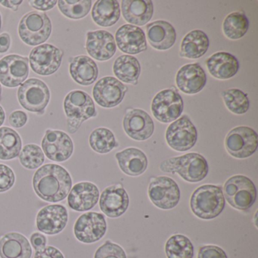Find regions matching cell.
I'll return each mask as SVG.
<instances>
[{"label":"cell","instance_id":"1","mask_svg":"<svg viewBox=\"0 0 258 258\" xmlns=\"http://www.w3.org/2000/svg\"><path fill=\"white\" fill-rule=\"evenodd\" d=\"M33 187L40 199L54 203L68 197L72 189V179L64 167L58 164H47L34 173Z\"/></svg>","mask_w":258,"mask_h":258},{"label":"cell","instance_id":"2","mask_svg":"<svg viewBox=\"0 0 258 258\" xmlns=\"http://www.w3.org/2000/svg\"><path fill=\"white\" fill-rule=\"evenodd\" d=\"M160 170L164 173H176L187 182H198L206 177L209 167L204 156L192 152L165 160L160 164Z\"/></svg>","mask_w":258,"mask_h":258},{"label":"cell","instance_id":"3","mask_svg":"<svg viewBox=\"0 0 258 258\" xmlns=\"http://www.w3.org/2000/svg\"><path fill=\"white\" fill-rule=\"evenodd\" d=\"M224 196L221 186L203 185L195 190L190 199L193 214L202 220H212L218 217L225 208Z\"/></svg>","mask_w":258,"mask_h":258},{"label":"cell","instance_id":"4","mask_svg":"<svg viewBox=\"0 0 258 258\" xmlns=\"http://www.w3.org/2000/svg\"><path fill=\"white\" fill-rule=\"evenodd\" d=\"M64 110L68 131L72 134H75L84 121L96 116L94 102L86 92L81 90H74L66 96Z\"/></svg>","mask_w":258,"mask_h":258},{"label":"cell","instance_id":"5","mask_svg":"<svg viewBox=\"0 0 258 258\" xmlns=\"http://www.w3.org/2000/svg\"><path fill=\"white\" fill-rule=\"evenodd\" d=\"M228 203L239 211L250 209L256 199V188L251 179L243 175H235L228 179L223 188Z\"/></svg>","mask_w":258,"mask_h":258},{"label":"cell","instance_id":"6","mask_svg":"<svg viewBox=\"0 0 258 258\" xmlns=\"http://www.w3.org/2000/svg\"><path fill=\"white\" fill-rule=\"evenodd\" d=\"M52 26L46 13L31 12L21 19L19 34L21 40L28 46H38L50 37Z\"/></svg>","mask_w":258,"mask_h":258},{"label":"cell","instance_id":"7","mask_svg":"<svg viewBox=\"0 0 258 258\" xmlns=\"http://www.w3.org/2000/svg\"><path fill=\"white\" fill-rule=\"evenodd\" d=\"M17 96L22 108L35 114H43L50 101V91L43 81L31 78L21 85Z\"/></svg>","mask_w":258,"mask_h":258},{"label":"cell","instance_id":"8","mask_svg":"<svg viewBox=\"0 0 258 258\" xmlns=\"http://www.w3.org/2000/svg\"><path fill=\"white\" fill-rule=\"evenodd\" d=\"M257 146V134L248 126L234 128L225 139V147L228 153L238 159L251 156L256 152Z\"/></svg>","mask_w":258,"mask_h":258},{"label":"cell","instance_id":"9","mask_svg":"<svg viewBox=\"0 0 258 258\" xmlns=\"http://www.w3.org/2000/svg\"><path fill=\"white\" fill-rule=\"evenodd\" d=\"M148 195L152 204L162 210L173 209L180 200V189L177 183L168 176L152 178Z\"/></svg>","mask_w":258,"mask_h":258},{"label":"cell","instance_id":"10","mask_svg":"<svg viewBox=\"0 0 258 258\" xmlns=\"http://www.w3.org/2000/svg\"><path fill=\"white\" fill-rule=\"evenodd\" d=\"M168 146L176 152H185L194 147L198 131L189 117L183 115L167 127L165 134Z\"/></svg>","mask_w":258,"mask_h":258},{"label":"cell","instance_id":"11","mask_svg":"<svg viewBox=\"0 0 258 258\" xmlns=\"http://www.w3.org/2000/svg\"><path fill=\"white\" fill-rule=\"evenodd\" d=\"M183 107V100L177 92L164 90L154 97L151 108L152 114L158 121L168 123L179 118Z\"/></svg>","mask_w":258,"mask_h":258},{"label":"cell","instance_id":"12","mask_svg":"<svg viewBox=\"0 0 258 258\" xmlns=\"http://www.w3.org/2000/svg\"><path fill=\"white\" fill-rule=\"evenodd\" d=\"M62 51L51 44L36 46L29 55L30 66L34 73L42 76L53 75L62 61Z\"/></svg>","mask_w":258,"mask_h":258},{"label":"cell","instance_id":"13","mask_svg":"<svg viewBox=\"0 0 258 258\" xmlns=\"http://www.w3.org/2000/svg\"><path fill=\"white\" fill-rule=\"evenodd\" d=\"M107 223L105 216L100 213L88 212L78 217L74 227L78 241L91 244L99 241L106 233Z\"/></svg>","mask_w":258,"mask_h":258},{"label":"cell","instance_id":"14","mask_svg":"<svg viewBox=\"0 0 258 258\" xmlns=\"http://www.w3.org/2000/svg\"><path fill=\"white\" fill-rule=\"evenodd\" d=\"M29 75V60L19 55H9L0 60V83L15 88L25 82Z\"/></svg>","mask_w":258,"mask_h":258},{"label":"cell","instance_id":"15","mask_svg":"<svg viewBox=\"0 0 258 258\" xmlns=\"http://www.w3.org/2000/svg\"><path fill=\"white\" fill-rule=\"evenodd\" d=\"M42 150L49 160L55 162H64L74 152V143L66 133L47 130L42 140Z\"/></svg>","mask_w":258,"mask_h":258},{"label":"cell","instance_id":"16","mask_svg":"<svg viewBox=\"0 0 258 258\" xmlns=\"http://www.w3.org/2000/svg\"><path fill=\"white\" fill-rule=\"evenodd\" d=\"M127 87L113 77L99 80L93 87V95L98 105L105 108H114L123 101Z\"/></svg>","mask_w":258,"mask_h":258},{"label":"cell","instance_id":"17","mask_svg":"<svg viewBox=\"0 0 258 258\" xmlns=\"http://www.w3.org/2000/svg\"><path fill=\"white\" fill-rule=\"evenodd\" d=\"M69 221L67 208L61 205H50L42 208L36 219L40 232L49 235L60 233Z\"/></svg>","mask_w":258,"mask_h":258},{"label":"cell","instance_id":"18","mask_svg":"<svg viewBox=\"0 0 258 258\" xmlns=\"http://www.w3.org/2000/svg\"><path fill=\"white\" fill-rule=\"evenodd\" d=\"M123 126L128 137L137 141L149 140L155 131L152 117L142 109L129 110L123 117Z\"/></svg>","mask_w":258,"mask_h":258},{"label":"cell","instance_id":"19","mask_svg":"<svg viewBox=\"0 0 258 258\" xmlns=\"http://www.w3.org/2000/svg\"><path fill=\"white\" fill-rule=\"evenodd\" d=\"M129 204V196L121 185L107 187L99 199L101 211L110 218H117L125 214Z\"/></svg>","mask_w":258,"mask_h":258},{"label":"cell","instance_id":"20","mask_svg":"<svg viewBox=\"0 0 258 258\" xmlns=\"http://www.w3.org/2000/svg\"><path fill=\"white\" fill-rule=\"evenodd\" d=\"M68 196L69 208L78 212L90 211L99 202V190L93 182H81L74 185Z\"/></svg>","mask_w":258,"mask_h":258},{"label":"cell","instance_id":"21","mask_svg":"<svg viewBox=\"0 0 258 258\" xmlns=\"http://www.w3.org/2000/svg\"><path fill=\"white\" fill-rule=\"evenodd\" d=\"M116 43L111 33L106 31H90L87 33L86 49L89 55L99 61H107L116 52Z\"/></svg>","mask_w":258,"mask_h":258},{"label":"cell","instance_id":"22","mask_svg":"<svg viewBox=\"0 0 258 258\" xmlns=\"http://www.w3.org/2000/svg\"><path fill=\"white\" fill-rule=\"evenodd\" d=\"M115 41L120 50L125 53L137 55L147 49L144 31L134 25L120 27L116 32Z\"/></svg>","mask_w":258,"mask_h":258},{"label":"cell","instance_id":"23","mask_svg":"<svg viewBox=\"0 0 258 258\" xmlns=\"http://www.w3.org/2000/svg\"><path fill=\"white\" fill-rule=\"evenodd\" d=\"M206 82V74L198 63L185 64L176 74V86L185 94L199 93L203 90Z\"/></svg>","mask_w":258,"mask_h":258},{"label":"cell","instance_id":"24","mask_svg":"<svg viewBox=\"0 0 258 258\" xmlns=\"http://www.w3.org/2000/svg\"><path fill=\"white\" fill-rule=\"evenodd\" d=\"M146 34L151 46L157 50H167L176 42V31L172 25L165 21H156L149 24L146 26Z\"/></svg>","mask_w":258,"mask_h":258},{"label":"cell","instance_id":"25","mask_svg":"<svg viewBox=\"0 0 258 258\" xmlns=\"http://www.w3.org/2000/svg\"><path fill=\"white\" fill-rule=\"evenodd\" d=\"M32 248L28 238L18 232H10L0 238V257L31 258Z\"/></svg>","mask_w":258,"mask_h":258},{"label":"cell","instance_id":"26","mask_svg":"<svg viewBox=\"0 0 258 258\" xmlns=\"http://www.w3.org/2000/svg\"><path fill=\"white\" fill-rule=\"evenodd\" d=\"M121 12L123 19L131 25L143 26L152 19L153 4L151 0H123Z\"/></svg>","mask_w":258,"mask_h":258},{"label":"cell","instance_id":"27","mask_svg":"<svg viewBox=\"0 0 258 258\" xmlns=\"http://www.w3.org/2000/svg\"><path fill=\"white\" fill-rule=\"evenodd\" d=\"M119 167L125 174L138 176L145 173L148 167L146 154L137 148H128L115 155Z\"/></svg>","mask_w":258,"mask_h":258},{"label":"cell","instance_id":"28","mask_svg":"<svg viewBox=\"0 0 258 258\" xmlns=\"http://www.w3.org/2000/svg\"><path fill=\"white\" fill-rule=\"evenodd\" d=\"M206 66L210 74L219 80L232 78L239 69L238 59L226 52H219L211 55L207 60Z\"/></svg>","mask_w":258,"mask_h":258},{"label":"cell","instance_id":"29","mask_svg":"<svg viewBox=\"0 0 258 258\" xmlns=\"http://www.w3.org/2000/svg\"><path fill=\"white\" fill-rule=\"evenodd\" d=\"M69 72L72 79L81 86H90L95 83L99 75L97 64L90 57L78 55L70 61Z\"/></svg>","mask_w":258,"mask_h":258},{"label":"cell","instance_id":"30","mask_svg":"<svg viewBox=\"0 0 258 258\" xmlns=\"http://www.w3.org/2000/svg\"><path fill=\"white\" fill-rule=\"evenodd\" d=\"M209 46L207 34L200 30H195L187 34L182 40L179 55L188 59H197L206 53Z\"/></svg>","mask_w":258,"mask_h":258},{"label":"cell","instance_id":"31","mask_svg":"<svg viewBox=\"0 0 258 258\" xmlns=\"http://www.w3.org/2000/svg\"><path fill=\"white\" fill-rule=\"evenodd\" d=\"M120 16V6L116 0H99L92 10L93 20L101 27L113 26L118 22Z\"/></svg>","mask_w":258,"mask_h":258},{"label":"cell","instance_id":"32","mask_svg":"<svg viewBox=\"0 0 258 258\" xmlns=\"http://www.w3.org/2000/svg\"><path fill=\"white\" fill-rule=\"evenodd\" d=\"M113 71L114 75L122 82L137 85L141 72V66L135 57L123 55L115 60Z\"/></svg>","mask_w":258,"mask_h":258},{"label":"cell","instance_id":"33","mask_svg":"<svg viewBox=\"0 0 258 258\" xmlns=\"http://www.w3.org/2000/svg\"><path fill=\"white\" fill-rule=\"evenodd\" d=\"M22 148L20 135L12 128L0 127V160L9 161L19 156Z\"/></svg>","mask_w":258,"mask_h":258},{"label":"cell","instance_id":"34","mask_svg":"<svg viewBox=\"0 0 258 258\" xmlns=\"http://www.w3.org/2000/svg\"><path fill=\"white\" fill-rule=\"evenodd\" d=\"M165 253L167 258H193L194 246L188 237L177 234L167 240Z\"/></svg>","mask_w":258,"mask_h":258},{"label":"cell","instance_id":"35","mask_svg":"<svg viewBox=\"0 0 258 258\" xmlns=\"http://www.w3.org/2000/svg\"><path fill=\"white\" fill-rule=\"evenodd\" d=\"M249 28V22L245 15L232 13L226 16L223 24V33L227 38L238 40L245 35Z\"/></svg>","mask_w":258,"mask_h":258},{"label":"cell","instance_id":"36","mask_svg":"<svg viewBox=\"0 0 258 258\" xmlns=\"http://www.w3.org/2000/svg\"><path fill=\"white\" fill-rule=\"evenodd\" d=\"M90 147L99 154H107L118 146L114 134L108 128L99 127L91 133L89 139Z\"/></svg>","mask_w":258,"mask_h":258},{"label":"cell","instance_id":"37","mask_svg":"<svg viewBox=\"0 0 258 258\" xmlns=\"http://www.w3.org/2000/svg\"><path fill=\"white\" fill-rule=\"evenodd\" d=\"M58 7L60 12L69 19L78 20L86 17L92 7L90 0H59Z\"/></svg>","mask_w":258,"mask_h":258},{"label":"cell","instance_id":"38","mask_svg":"<svg viewBox=\"0 0 258 258\" xmlns=\"http://www.w3.org/2000/svg\"><path fill=\"white\" fill-rule=\"evenodd\" d=\"M223 101L226 108L235 114H244L248 111L250 102L245 93L238 89L225 90L223 94Z\"/></svg>","mask_w":258,"mask_h":258},{"label":"cell","instance_id":"39","mask_svg":"<svg viewBox=\"0 0 258 258\" xmlns=\"http://www.w3.org/2000/svg\"><path fill=\"white\" fill-rule=\"evenodd\" d=\"M19 161L25 168L35 170L41 167L44 163V153L37 145H26L19 154Z\"/></svg>","mask_w":258,"mask_h":258},{"label":"cell","instance_id":"40","mask_svg":"<svg viewBox=\"0 0 258 258\" xmlns=\"http://www.w3.org/2000/svg\"><path fill=\"white\" fill-rule=\"evenodd\" d=\"M94 258H126V254L122 247L108 240L96 250Z\"/></svg>","mask_w":258,"mask_h":258},{"label":"cell","instance_id":"41","mask_svg":"<svg viewBox=\"0 0 258 258\" xmlns=\"http://www.w3.org/2000/svg\"><path fill=\"white\" fill-rule=\"evenodd\" d=\"M16 182V175L9 166L0 164V193L9 191Z\"/></svg>","mask_w":258,"mask_h":258},{"label":"cell","instance_id":"42","mask_svg":"<svg viewBox=\"0 0 258 258\" xmlns=\"http://www.w3.org/2000/svg\"><path fill=\"white\" fill-rule=\"evenodd\" d=\"M198 258H228L226 252L219 246L205 245L199 248Z\"/></svg>","mask_w":258,"mask_h":258},{"label":"cell","instance_id":"43","mask_svg":"<svg viewBox=\"0 0 258 258\" xmlns=\"http://www.w3.org/2000/svg\"><path fill=\"white\" fill-rule=\"evenodd\" d=\"M28 117L23 111H15L9 117L10 124L14 128H22L26 124Z\"/></svg>","mask_w":258,"mask_h":258},{"label":"cell","instance_id":"44","mask_svg":"<svg viewBox=\"0 0 258 258\" xmlns=\"http://www.w3.org/2000/svg\"><path fill=\"white\" fill-rule=\"evenodd\" d=\"M34 258H64V256L56 247L46 246L41 250H36Z\"/></svg>","mask_w":258,"mask_h":258},{"label":"cell","instance_id":"45","mask_svg":"<svg viewBox=\"0 0 258 258\" xmlns=\"http://www.w3.org/2000/svg\"><path fill=\"white\" fill-rule=\"evenodd\" d=\"M30 6L35 10L39 11H48V10H52L55 7L58 1L56 0H52V1H45V0H31L29 1Z\"/></svg>","mask_w":258,"mask_h":258},{"label":"cell","instance_id":"46","mask_svg":"<svg viewBox=\"0 0 258 258\" xmlns=\"http://www.w3.org/2000/svg\"><path fill=\"white\" fill-rule=\"evenodd\" d=\"M31 245L35 249V250H39L46 247L47 239L43 234L40 233V232H34L31 235Z\"/></svg>","mask_w":258,"mask_h":258},{"label":"cell","instance_id":"47","mask_svg":"<svg viewBox=\"0 0 258 258\" xmlns=\"http://www.w3.org/2000/svg\"><path fill=\"white\" fill-rule=\"evenodd\" d=\"M11 46V37L8 33L0 34V54L8 52Z\"/></svg>","mask_w":258,"mask_h":258},{"label":"cell","instance_id":"48","mask_svg":"<svg viewBox=\"0 0 258 258\" xmlns=\"http://www.w3.org/2000/svg\"><path fill=\"white\" fill-rule=\"evenodd\" d=\"M22 4V0H0V4L6 8L10 9L14 12L19 10V6Z\"/></svg>","mask_w":258,"mask_h":258},{"label":"cell","instance_id":"49","mask_svg":"<svg viewBox=\"0 0 258 258\" xmlns=\"http://www.w3.org/2000/svg\"><path fill=\"white\" fill-rule=\"evenodd\" d=\"M5 111H4V108L0 105V126L4 124V121H5Z\"/></svg>","mask_w":258,"mask_h":258},{"label":"cell","instance_id":"50","mask_svg":"<svg viewBox=\"0 0 258 258\" xmlns=\"http://www.w3.org/2000/svg\"><path fill=\"white\" fill-rule=\"evenodd\" d=\"M2 99V87H1V84H0V101Z\"/></svg>","mask_w":258,"mask_h":258},{"label":"cell","instance_id":"51","mask_svg":"<svg viewBox=\"0 0 258 258\" xmlns=\"http://www.w3.org/2000/svg\"><path fill=\"white\" fill-rule=\"evenodd\" d=\"M2 28V17H1V14H0V30Z\"/></svg>","mask_w":258,"mask_h":258}]
</instances>
